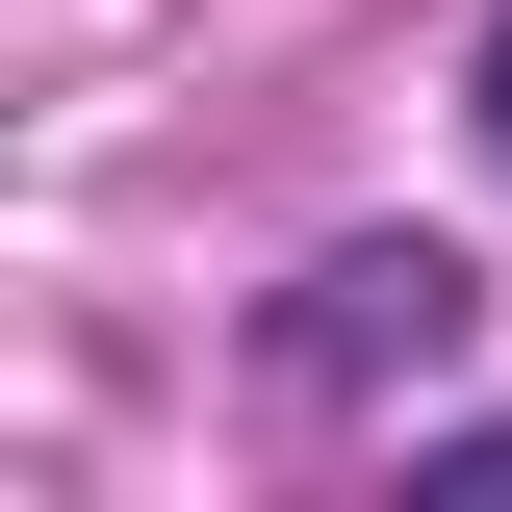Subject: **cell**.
Segmentation results:
<instances>
[{
  "label": "cell",
  "mask_w": 512,
  "mask_h": 512,
  "mask_svg": "<svg viewBox=\"0 0 512 512\" xmlns=\"http://www.w3.org/2000/svg\"><path fill=\"white\" fill-rule=\"evenodd\" d=\"M487 154H512V26H487Z\"/></svg>",
  "instance_id": "obj_3"
},
{
  "label": "cell",
  "mask_w": 512,
  "mask_h": 512,
  "mask_svg": "<svg viewBox=\"0 0 512 512\" xmlns=\"http://www.w3.org/2000/svg\"><path fill=\"white\" fill-rule=\"evenodd\" d=\"M461 308H487V282H461L436 231H359V256H308V308H282V384H384V359L436 384V359H461Z\"/></svg>",
  "instance_id": "obj_1"
},
{
  "label": "cell",
  "mask_w": 512,
  "mask_h": 512,
  "mask_svg": "<svg viewBox=\"0 0 512 512\" xmlns=\"http://www.w3.org/2000/svg\"><path fill=\"white\" fill-rule=\"evenodd\" d=\"M410 487H461V512H512V436H436V461H410Z\"/></svg>",
  "instance_id": "obj_2"
}]
</instances>
